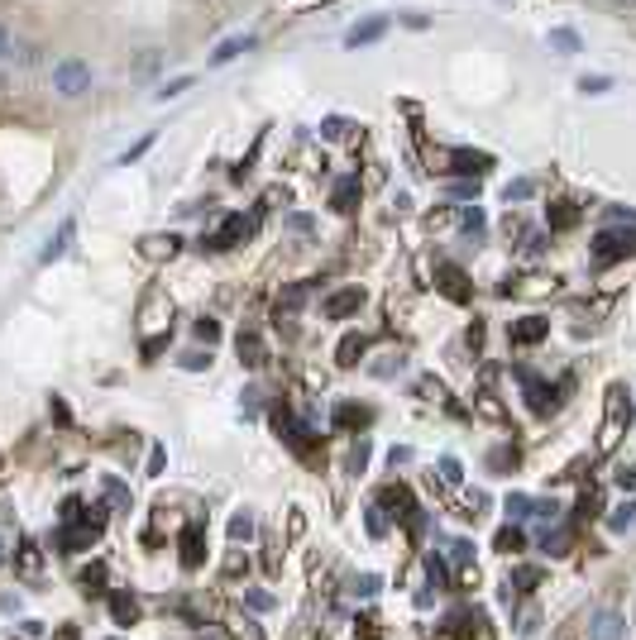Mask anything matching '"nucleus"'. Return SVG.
<instances>
[{"label": "nucleus", "instance_id": "nucleus-1", "mask_svg": "<svg viewBox=\"0 0 636 640\" xmlns=\"http://www.w3.org/2000/svg\"><path fill=\"white\" fill-rule=\"evenodd\" d=\"M53 91L67 96V100L87 96V91H91V67L81 62V58H62V62H53Z\"/></svg>", "mask_w": 636, "mask_h": 640}, {"label": "nucleus", "instance_id": "nucleus-2", "mask_svg": "<svg viewBox=\"0 0 636 640\" xmlns=\"http://www.w3.org/2000/svg\"><path fill=\"white\" fill-rule=\"evenodd\" d=\"M589 640H627V616L617 607H598L589 616Z\"/></svg>", "mask_w": 636, "mask_h": 640}, {"label": "nucleus", "instance_id": "nucleus-3", "mask_svg": "<svg viewBox=\"0 0 636 640\" xmlns=\"http://www.w3.org/2000/svg\"><path fill=\"white\" fill-rule=\"evenodd\" d=\"M636 249V234H617V230H603L598 240H593V259L598 263H617V259H627Z\"/></svg>", "mask_w": 636, "mask_h": 640}, {"label": "nucleus", "instance_id": "nucleus-4", "mask_svg": "<svg viewBox=\"0 0 636 640\" xmlns=\"http://www.w3.org/2000/svg\"><path fill=\"white\" fill-rule=\"evenodd\" d=\"M508 334H512V344H541L546 334H550V320L546 315H522Z\"/></svg>", "mask_w": 636, "mask_h": 640}, {"label": "nucleus", "instance_id": "nucleus-5", "mask_svg": "<svg viewBox=\"0 0 636 640\" xmlns=\"http://www.w3.org/2000/svg\"><path fill=\"white\" fill-rule=\"evenodd\" d=\"M383 33H388V14H374V20H364V24L349 29L345 43H349V48H368V43H378Z\"/></svg>", "mask_w": 636, "mask_h": 640}, {"label": "nucleus", "instance_id": "nucleus-6", "mask_svg": "<svg viewBox=\"0 0 636 640\" xmlns=\"http://www.w3.org/2000/svg\"><path fill=\"white\" fill-rule=\"evenodd\" d=\"M359 306H364V292H359V287H345V292L326 296V315H330V320H345V315H355Z\"/></svg>", "mask_w": 636, "mask_h": 640}, {"label": "nucleus", "instance_id": "nucleus-7", "mask_svg": "<svg viewBox=\"0 0 636 640\" xmlns=\"http://www.w3.org/2000/svg\"><path fill=\"white\" fill-rule=\"evenodd\" d=\"M259 39H254V33H234V39H225L221 48H215V53H211V67H225V62H234V58H240V53H249V48H254Z\"/></svg>", "mask_w": 636, "mask_h": 640}, {"label": "nucleus", "instance_id": "nucleus-8", "mask_svg": "<svg viewBox=\"0 0 636 640\" xmlns=\"http://www.w3.org/2000/svg\"><path fill=\"white\" fill-rule=\"evenodd\" d=\"M72 240H77V225H72V221H62V225H58V234H53V240L43 244L39 263H58V259L67 254V244H72Z\"/></svg>", "mask_w": 636, "mask_h": 640}, {"label": "nucleus", "instance_id": "nucleus-9", "mask_svg": "<svg viewBox=\"0 0 636 640\" xmlns=\"http://www.w3.org/2000/svg\"><path fill=\"white\" fill-rule=\"evenodd\" d=\"M244 230H249V225H244V215H225V225H221V230H215V234H211V240H206V244H211V249H230V244H234V240H240V234H244Z\"/></svg>", "mask_w": 636, "mask_h": 640}, {"label": "nucleus", "instance_id": "nucleus-10", "mask_svg": "<svg viewBox=\"0 0 636 640\" xmlns=\"http://www.w3.org/2000/svg\"><path fill=\"white\" fill-rule=\"evenodd\" d=\"M517 378L527 382V407H531V411H546V407H550V387H546V382H536V378L527 373V368H517Z\"/></svg>", "mask_w": 636, "mask_h": 640}, {"label": "nucleus", "instance_id": "nucleus-11", "mask_svg": "<svg viewBox=\"0 0 636 640\" xmlns=\"http://www.w3.org/2000/svg\"><path fill=\"white\" fill-rule=\"evenodd\" d=\"M330 206H335V211H340V215H349V211H355V206H359V182H355V177H345V182H340V187H335V196H330Z\"/></svg>", "mask_w": 636, "mask_h": 640}, {"label": "nucleus", "instance_id": "nucleus-12", "mask_svg": "<svg viewBox=\"0 0 636 640\" xmlns=\"http://www.w3.org/2000/svg\"><path fill=\"white\" fill-rule=\"evenodd\" d=\"M182 564H187V569L201 564V521H192V526L182 531Z\"/></svg>", "mask_w": 636, "mask_h": 640}, {"label": "nucleus", "instance_id": "nucleus-13", "mask_svg": "<svg viewBox=\"0 0 636 640\" xmlns=\"http://www.w3.org/2000/svg\"><path fill=\"white\" fill-rule=\"evenodd\" d=\"M96 541V531H87V526H81V531H72V526H67V531H58V545H62V554H81V550H87Z\"/></svg>", "mask_w": 636, "mask_h": 640}, {"label": "nucleus", "instance_id": "nucleus-14", "mask_svg": "<svg viewBox=\"0 0 636 640\" xmlns=\"http://www.w3.org/2000/svg\"><path fill=\"white\" fill-rule=\"evenodd\" d=\"M335 359H340L345 368H355V363L364 359V334H345L340 349H335Z\"/></svg>", "mask_w": 636, "mask_h": 640}, {"label": "nucleus", "instance_id": "nucleus-15", "mask_svg": "<svg viewBox=\"0 0 636 640\" xmlns=\"http://www.w3.org/2000/svg\"><path fill=\"white\" fill-rule=\"evenodd\" d=\"M110 616L120 621V626H129V621L139 616V602H134L129 593H115V598H110Z\"/></svg>", "mask_w": 636, "mask_h": 640}, {"label": "nucleus", "instance_id": "nucleus-16", "mask_svg": "<svg viewBox=\"0 0 636 640\" xmlns=\"http://www.w3.org/2000/svg\"><path fill=\"white\" fill-rule=\"evenodd\" d=\"M435 273H441V282H445V292H450V296H455V301H464V296H469V287H464V273H460V268H450V263H441V268H435Z\"/></svg>", "mask_w": 636, "mask_h": 640}, {"label": "nucleus", "instance_id": "nucleus-17", "mask_svg": "<svg viewBox=\"0 0 636 640\" xmlns=\"http://www.w3.org/2000/svg\"><path fill=\"white\" fill-rule=\"evenodd\" d=\"M450 163H455V167H450V173H464V177H474V173H489V158H483V154H455Z\"/></svg>", "mask_w": 636, "mask_h": 640}, {"label": "nucleus", "instance_id": "nucleus-18", "mask_svg": "<svg viewBox=\"0 0 636 640\" xmlns=\"http://www.w3.org/2000/svg\"><path fill=\"white\" fill-rule=\"evenodd\" d=\"M550 48L569 58V53H579L584 43H579V33H574V29H550Z\"/></svg>", "mask_w": 636, "mask_h": 640}, {"label": "nucleus", "instance_id": "nucleus-19", "mask_svg": "<svg viewBox=\"0 0 636 640\" xmlns=\"http://www.w3.org/2000/svg\"><path fill=\"white\" fill-rule=\"evenodd\" d=\"M636 526V502H622V507H612V516H608V531H631Z\"/></svg>", "mask_w": 636, "mask_h": 640}, {"label": "nucleus", "instance_id": "nucleus-20", "mask_svg": "<svg viewBox=\"0 0 636 640\" xmlns=\"http://www.w3.org/2000/svg\"><path fill=\"white\" fill-rule=\"evenodd\" d=\"M569 225H579V211L569 206V201H555V206H550V230H569Z\"/></svg>", "mask_w": 636, "mask_h": 640}, {"label": "nucleus", "instance_id": "nucleus-21", "mask_svg": "<svg viewBox=\"0 0 636 640\" xmlns=\"http://www.w3.org/2000/svg\"><path fill=\"white\" fill-rule=\"evenodd\" d=\"M493 545H498L502 554H517V550H522V545H527V535H522V526H502Z\"/></svg>", "mask_w": 636, "mask_h": 640}, {"label": "nucleus", "instance_id": "nucleus-22", "mask_svg": "<svg viewBox=\"0 0 636 640\" xmlns=\"http://www.w3.org/2000/svg\"><path fill=\"white\" fill-rule=\"evenodd\" d=\"M335 426H368V411L345 401V407H335Z\"/></svg>", "mask_w": 636, "mask_h": 640}, {"label": "nucleus", "instance_id": "nucleus-23", "mask_svg": "<svg viewBox=\"0 0 636 640\" xmlns=\"http://www.w3.org/2000/svg\"><path fill=\"white\" fill-rule=\"evenodd\" d=\"M249 535H254V516H249V512H234V516H230V541H249Z\"/></svg>", "mask_w": 636, "mask_h": 640}, {"label": "nucleus", "instance_id": "nucleus-24", "mask_svg": "<svg viewBox=\"0 0 636 640\" xmlns=\"http://www.w3.org/2000/svg\"><path fill=\"white\" fill-rule=\"evenodd\" d=\"M240 359H244V363H263V344H259V334H240Z\"/></svg>", "mask_w": 636, "mask_h": 640}, {"label": "nucleus", "instance_id": "nucleus-25", "mask_svg": "<svg viewBox=\"0 0 636 640\" xmlns=\"http://www.w3.org/2000/svg\"><path fill=\"white\" fill-rule=\"evenodd\" d=\"M378 588H383V579H378V574H359L355 583H349V593H355V598H374Z\"/></svg>", "mask_w": 636, "mask_h": 640}, {"label": "nucleus", "instance_id": "nucleus-26", "mask_svg": "<svg viewBox=\"0 0 636 640\" xmlns=\"http://www.w3.org/2000/svg\"><path fill=\"white\" fill-rule=\"evenodd\" d=\"M349 129H355V125H349V120H345V115H330V120L321 125V134H326V139H345V134H349Z\"/></svg>", "mask_w": 636, "mask_h": 640}, {"label": "nucleus", "instance_id": "nucleus-27", "mask_svg": "<svg viewBox=\"0 0 636 640\" xmlns=\"http://www.w3.org/2000/svg\"><path fill=\"white\" fill-rule=\"evenodd\" d=\"M192 330H196V340H206V344H215V340H221V325H215L211 315H201V320H196Z\"/></svg>", "mask_w": 636, "mask_h": 640}, {"label": "nucleus", "instance_id": "nucleus-28", "mask_svg": "<svg viewBox=\"0 0 636 640\" xmlns=\"http://www.w3.org/2000/svg\"><path fill=\"white\" fill-rule=\"evenodd\" d=\"M441 478H445L450 487H460V483H464V468H460V459H450V454H445V459H441Z\"/></svg>", "mask_w": 636, "mask_h": 640}, {"label": "nucleus", "instance_id": "nucleus-29", "mask_svg": "<svg viewBox=\"0 0 636 640\" xmlns=\"http://www.w3.org/2000/svg\"><path fill=\"white\" fill-rule=\"evenodd\" d=\"M608 87H612V77H579V91L584 96H603Z\"/></svg>", "mask_w": 636, "mask_h": 640}, {"label": "nucleus", "instance_id": "nucleus-30", "mask_svg": "<svg viewBox=\"0 0 636 640\" xmlns=\"http://www.w3.org/2000/svg\"><path fill=\"white\" fill-rule=\"evenodd\" d=\"M460 225H464L469 234H483V211H479V206H464V215H460Z\"/></svg>", "mask_w": 636, "mask_h": 640}, {"label": "nucleus", "instance_id": "nucleus-31", "mask_svg": "<svg viewBox=\"0 0 636 640\" xmlns=\"http://www.w3.org/2000/svg\"><path fill=\"white\" fill-rule=\"evenodd\" d=\"M531 196H536V182L522 177V182H512V187H508V206H512V201H531Z\"/></svg>", "mask_w": 636, "mask_h": 640}, {"label": "nucleus", "instance_id": "nucleus-32", "mask_svg": "<svg viewBox=\"0 0 636 640\" xmlns=\"http://www.w3.org/2000/svg\"><path fill=\"white\" fill-rule=\"evenodd\" d=\"M512 583L517 588H536V583H541V569H531V564L527 569H512Z\"/></svg>", "mask_w": 636, "mask_h": 640}, {"label": "nucleus", "instance_id": "nucleus-33", "mask_svg": "<svg viewBox=\"0 0 636 640\" xmlns=\"http://www.w3.org/2000/svg\"><path fill=\"white\" fill-rule=\"evenodd\" d=\"M100 583H106V569H100V564H91L87 574H81V588H87V593H100Z\"/></svg>", "mask_w": 636, "mask_h": 640}, {"label": "nucleus", "instance_id": "nucleus-34", "mask_svg": "<svg viewBox=\"0 0 636 640\" xmlns=\"http://www.w3.org/2000/svg\"><path fill=\"white\" fill-rule=\"evenodd\" d=\"M192 87V77H177V81H163V91H158V100H173V96H182Z\"/></svg>", "mask_w": 636, "mask_h": 640}, {"label": "nucleus", "instance_id": "nucleus-35", "mask_svg": "<svg viewBox=\"0 0 636 640\" xmlns=\"http://www.w3.org/2000/svg\"><path fill=\"white\" fill-rule=\"evenodd\" d=\"M106 502H115L120 512H129V493H125L120 483H106Z\"/></svg>", "mask_w": 636, "mask_h": 640}, {"label": "nucleus", "instance_id": "nucleus-36", "mask_svg": "<svg viewBox=\"0 0 636 640\" xmlns=\"http://www.w3.org/2000/svg\"><path fill=\"white\" fill-rule=\"evenodd\" d=\"M450 560L469 564V560H474V545H469V541H450Z\"/></svg>", "mask_w": 636, "mask_h": 640}, {"label": "nucleus", "instance_id": "nucleus-37", "mask_svg": "<svg viewBox=\"0 0 636 640\" xmlns=\"http://www.w3.org/2000/svg\"><path fill=\"white\" fill-rule=\"evenodd\" d=\"M508 516H517V521H522V516H531V497H522V493H517V497H508Z\"/></svg>", "mask_w": 636, "mask_h": 640}, {"label": "nucleus", "instance_id": "nucleus-38", "mask_svg": "<svg viewBox=\"0 0 636 640\" xmlns=\"http://www.w3.org/2000/svg\"><path fill=\"white\" fill-rule=\"evenodd\" d=\"M546 550H550V554H565V550H569V531H555V535L546 531Z\"/></svg>", "mask_w": 636, "mask_h": 640}, {"label": "nucleus", "instance_id": "nucleus-39", "mask_svg": "<svg viewBox=\"0 0 636 640\" xmlns=\"http://www.w3.org/2000/svg\"><path fill=\"white\" fill-rule=\"evenodd\" d=\"M182 368H187V373H201V368H211V353H187Z\"/></svg>", "mask_w": 636, "mask_h": 640}, {"label": "nucleus", "instance_id": "nucleus-40", "mask_svg": "<svg viewBox=\"0 0 636 640\" xmlns=\"http://www.w3.org/2000/svg\"><path fill=\"white\" fill-rule=\"evenodd\" d=\"M383 531H388V521L378 516V507H368V535H383Z\"/></svg>", "mask_w": 636, "mask_h": 640}, {"label": "nucleus", "instance_id": "nucleus-41", "mask_svg": "<svg viewBox=\"0 0 636 640\" xmlns=\"http://www.w3.org/2000/svg\"><path fill=\"white\" fill-rule=\"evenodd\" d=\"M522 249H527V254H546V234H527Z\"/></svg>", "mask_w": 636, "mask_h": 640}, {"label": "nucleus", "instance_id": "nucleus-42", "mask_svg": "<svg viewBox=\"0 0 636 640\" xmlns=\"http://www.w3.org/2000/svg\"><path fill=\"white\" fill-rule=\"evenodd\" d=\"M431 579H441V583L450 579V569H445V560H441V554H431Z\"/></svg>", "mask_w": 636, "mask_h": 640}, {"label": "nucleus", "instance_id": "nucleus-43", "mask_svg": "<svg viewBox=\"0 0 636 640\" xmlns=\"http://www.w3.org/2000/svg\"><path fill=\"white\" fill-rule=\"evenodd\" d=\"M244 598H249V607H259V612L273 607V598H268V593H244Z\"/></svg>", "mask_w": 636, "mask_h": 640}, {"label": "nucleus", "instance_id": "nucleus-44", "mask_svg": "<svg viewBox=\"0 0 636 640\" xmlns=\"http://www.w3.org/2000/svg\"><path fill=\"white\" fill-rule=\"evenodd\" d=\"M508 464H517V454L512 449H493V468H508Z\"/></svg>", "mask_w": 636, "mask_h": 640}, {"label": "nucleus", "instance_id": "nucleus-45", "mask_svg": "<svg viewBox=\"0 0 636 640\" xmlns=\"http://www.w3.org/2000/svg\"><path fill=\"white\" fill-rule=\"evenodd\" d=\"M297 234H311V215H292V221H288Z\"/></svg>", "mask_w": 636, "mask_h": 640}, {"label": "nucleus", "instance_id": "nucleus-46", "mask_svg": "<svg viewBox=\"0 0 636 640\" xmlns=\"http://www.w3.org/2000/svg\"><path fill=\"white\" fill-rule=\"evenodd\" d=\"M617 487H622V493H627V487H636V468H622V474H617Z\"/></svg>", "mask_w": 636, "mask_h": 640}, {"label": "nucleus", "instance_id": "nucleus-47", "mask_svg": "<svg viewBox=\"0 0 636 640\" xmlns=\"http://www.w3.org/2000/svg\"><path fill=\"white\" fill-rule=\"evenodd\" d=\"M5 53H10V33L0 29V58H5Z\"/></svg>", "mask_w": 636, "mask_h": 640}, {"label": "nucleus", "instance_id": "nucleus-48", "mask_svg": "<svg viewBox=\"0 0 636 640\" xmlns=\"http://www.w3.org/2000/svg\"><path fill=\"white\" fill-rule=\"evenodd\" d=\"M617 5H636V0H617Z\"/></svg>", "mask_w": 636, "mask_h": 640}]
</instances>
